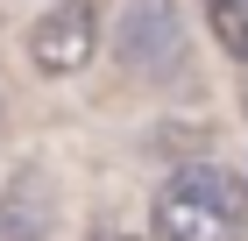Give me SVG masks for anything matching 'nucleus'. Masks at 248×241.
I'll list each match as a JSON object with an SVG mask.
<instances>
[{"instance_id":"nucleus-5","label":"nucleus","mask_w":248,"mask_h":241,"mask_svg":"<svg viewBox=\"0 0 248 241\" xmlns=\"http://www.w3.org/2000/svg\"><path fill=\"white\" fill-rule=\"evenodd\" d=\"M206 21H213V43L248 64V0H206Z\"/></svg>"},{"instance_id":"nucleus-2","label":"nucleus","mask_w":248,"mask_h":241,"mask_svg":"<svg viewBox=\"0 0 248 241\" xmlns=\"http://www.w3.org/2000/svg\"><path fill=\"white\" fill-rule=\"evenodd\" d=\"M93 50H99V15H93V0H57V7L36 15V29H29V57H36V71H50V78L85 71Z\"/></svg>"},{"instance_id":"nucleus-3","label":"nucleus","mask_w":248,"mask_h":241,"mask_svg":"<svg viewBox=\"0 0 248 241\" xmlns=\"http://www.w3.org/2000/svg\"><path fill=\"white\" fill-rule=\"evenodd\" d=\"M114 57L142 78H170L177 64V0H128L114 21Z\"/></svg>"},{"instance_id":"nucleus-6","label":"nucleus","mask_w":248,"mask_h":241,"mask_svg":"<svg viewBox=\"0 0 248 241\" xmlns=\"http://www.w3.org/2000/svg\"><path fill=\"white\" fill-rule=\"evenodd\" d=\"M99 241H135V234H99Z\"/></svg>"},{"instance_id":"nucleus-4","label":"nucleus","mask_w":248,"mask_h":241,"mask_svg":"<svg viewBox=\"0 0 248 241\" xmlns=\"http://www.w3.org/2000/svg\"><path fill=\"white\" fill-rule=\"evenodd\" d=\"M50 227H57V185L43 163H29L0 185V241H50Z\"/></svg>"},{"instance_id":"nucleus-1","label":"nucleus","mask_w":248,"mask_h":241,"mask_svg":"<svg viewBox=\"0 0 248 241\" xmlns=\"http://www.w3.org/2000/svg\"><path fill=\"white\" fill-rule=\"evenodd\" d=\"M248 220V177L227 163H185L149 199L156 241H234Z\"/></svg>"}]
</instances>
